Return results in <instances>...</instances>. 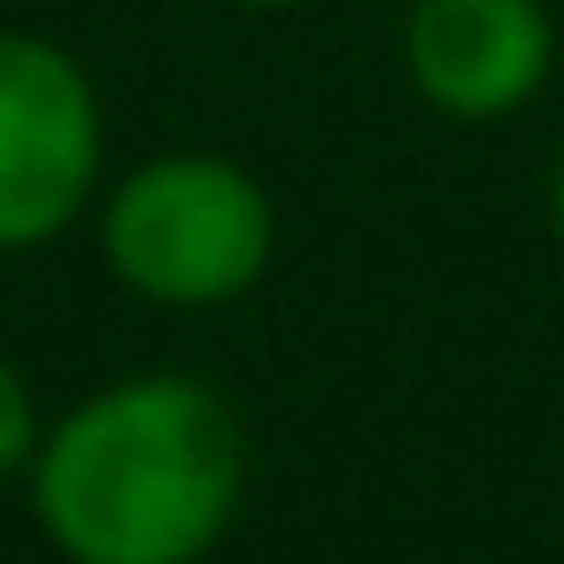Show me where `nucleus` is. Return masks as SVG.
<instances>
[{"mask_svg": "<svg viewBox=\"0 0 564 564\" xmlns=\"http://www.w3.org/2000/svg\"><path fill=\"white\" fill-rule=\"evenodd\" d=\"M248 487V441L217 387L140 371L86 394L32 456V510L70 564H202Z\"/></svg>", "mask_w": 564, "mask_h": 564, "instance_id": "nucleus-1", "label": "nucleus"}, {"mask_svg": "<svg viewBox=\"0 0 564 564\" xmlns=\"http://www.w3.org/2000/svg\"><path fill=\"white\" fill-rule=\"evenodd\" d=\"M271 248H279V217L263 178L209 148L148 155L109 186V209H101L109 271L163 310L240 302L271 271Z\"/></svg>", "mask_w": 564, "mask_h": 564, "instance_id": "nucleus-2", "label": "nucleus"}, {"mask_svg": "<svg viewBox=\"0 0 564 564\" xmlns=\"http://www.w3.org/2000/svg\"><path fill=\"white\" fill-rule=\"evenodd\" d=\"M101 94L40 32H0V256L70 232L101 194Z\"/></svg>", "mask_w": 564, "mask_h": 564, "instance_id": "nucleus-3", "label": "nucleus"}, {"mask_svg": "<svg viewBox=\"0 0 564 564\" xmlns=\"http://www.w3.org/2000/svg\"><path fill=\"white\" fill-rule=\"evenodd\" d=\"M402 70L425 109L456 124H495L549 86L556 17L549 0H410Z\"/></svg>", "mask_w": 564, "mask_h": 564, "instance_id": "nucleus-4", "label": "nucleus"}, {"mask_svg": "<svg viewBox=\"0 0 564 564\" xmlns=\"http://www.w3.org/2000/svg\"><path fill=\"white\" fill-rule=\"evenodd\" d=\"M40 402H32V387H24V371L0 356V479L9 471H32V456H40Z\"/></svg>", "mask_w": 564, "mask_h": 564, "instance_id": "nucleus-5", "label": "nucleus"}, {"mask_svg": "<svg viewBox=\"0 0 564 564\" xmlns=\"http://www.w3.org/2000/svg\"><path fill=\"white\" fill-rule=\"evenodd\" d=\"M549 232L564 240V155H556V171H549Z\"/></svg>", "mask_w": 564, "mask_h": 564, "instance_id": "nucleus-6", "label": "nucleus"}, {"mask_svg": "<svg viewBox=\"0 0 564 564\" xmlns=\"http://www.w3.org/2000/svg\"><path fill=\"white\" fill-rule=\"evenodd\" d=\"M232 9H256V17H286V9H310V0H232Z\"/></svg>", "mask_w": 564, "mask_h": 564, "instance_id": "nucleus-7", "label": "nucleus"}]
</instances>
